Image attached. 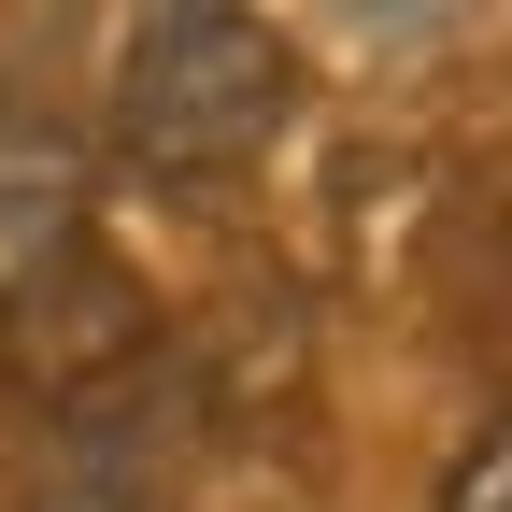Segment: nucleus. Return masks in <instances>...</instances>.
<instances>
[{
	"label": "nucleus",
	"instance_id": "nucleus-1",
	"mask_svg": "<svg viewBox=\"0 0 512 512\" xmlns=\"http://www.w3.org/2000/svg\"><path fill=\"white\" fill-rule=\"evenodd\" d=\"M299 100V43L242 0H157L114 57V157L143 185H228L271 157Z\"/></svg>",
	"mask_w": 512,
	"mask_h": 512
},
{
	"label": "nucleus",
	"instance_id": "nucleus-2",
	"mask_svg": "<svg viewBox=\"0 0 512 512\" xmlns=\"http://www.w3.org/2000/svg\"><path fill=\"white\" fill-rule=\"evenodd\" d=\"M72 256H86V143L29 100H0V342H15V313H43Z\"/></svg>",
	"mask_w": 512,
	"mask_h": 512
},
{
	"label": "nucleus",
	"instance_id": "nucleus-3",
	"mask_svg": "<svg viewBox=\"0 0 512 512\" xmlns=\"http://www.w3.org/2000/svg\"><path fill=\"white\" fill-rule=\"evenodd\" d=\"M441 512H512V413L470 441V456L456 470H441Z\"/></svg>",
	"mask_w": 512,
	"mask_h": 512
},
{
	"label": "nucleus",
	"instance_id": "nucleus-4",
	"mask_svg": "<svg viewBox=\"0 0 512 512\" xmlns=\"http://www.w3.org/2000/svg\"><path fill=\"white\" fill-rule=\"evenodd\" d=\"M29 512H157L143 484H57V498H29Z\"/></svg>",
	"mask_w": 512,
	"mask_h": 512
}]
</instances>
